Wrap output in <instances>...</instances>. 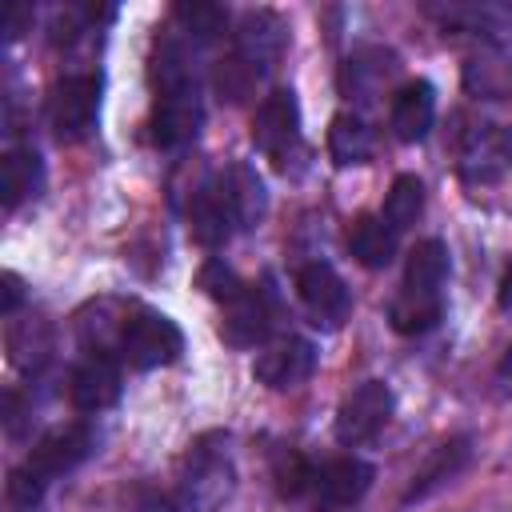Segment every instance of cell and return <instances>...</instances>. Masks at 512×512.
I'll return each mask as SVG.
<instances>
[{
    "mask_svg": "<svg viewBox=\"0 0 512 512\" xmlns=\"http://www.w3.org/2000/svg\"><path fill=\"white\" fill-rule=\"evenodd\" d=\"M180 352H184V332H180L176 320L164 316V312L140 308V312H132V316L124 320V328H120V356H124L132 368H140V372L164 368V364H172Z\"/></svg>",
    "mask_w": 512,
    "mask_h": 512,
    "instance_id": "1",
    "label": "cell"
},
{
    "mask_svg": "<svg viewBox=\"0 0 512 512\" xmlns=\"http://www.w3.org/2000/svg\"><path fill=\"white\" fill-rule=\"evenodd\" d=\"M252 140L276 168L292 164V156L300 152V108L292 88H276L272 96L260 100L252 116Z\"/></svg>",
    "mask_w": 512,
    "mask_h": 512,
    "instance_id": "2",
    "label": "cell"
},
{
    "mask_svg": "<svg viewBox=\"0 0 512 512\" xmlns=\"http://www.w3.org/2000/svg\"><path fill=\"white\" fill-rule=\"evenodd\" d=\"M392 388L384 380H364L356 384L340 408H336V440L348 448H360L368 440H376L384 432V424L392 420Z\"/></svg>",
    "mask_w": 512,
    "mask_h": 512,
    "instance_id": "3",
    "label": "cell"
},
{
    "mask_svg": "<svg viewBox=\"0 0 512 512\" xmlns=\"http://www.w3.org/2000/svg\"><path fill=\"white\" fill-rule=\"evenodd\" d=\"M96 112H100V76L96 72H76V76H64L56 88H52V100H48V124L60 140H84L96 124Z\"/></svg>",
    "mask_w": 512,
    "mask_h": 512,
    "instance_id": "4",
    "label": "cell"
},
{
    "mask_svg": "<svg viewBox=\"0 0 512 512\" xmlns=\"http://www.w3.org/2000/svg\"><path fill=\"white\" fill-rule=\"evenodd\" d=\"M188 220H192V236L204 248H220L228 244V236L240 228V212H236V196L228 176H212L192 192L188 204Z\"/></svg>",
    "mask_w": 512,
    "mask_h": 512,
    "instance_id": "5",
    "label": "cell"
},
{
    "mask_svg": "<svg viewBox=\"0 0 512 512\" xmlns=\"http://www.w3.org/2000/svg\"><path fill=\"white\" fill-rule=\"evenodd\" d=\"M368 488H372V464H364L356 456H340V460H328V464L316 468L308 496H312L316 512H344Z\"/></svg>",
    "mask_w": 512,
    "mask_h": 512,
    "instance_id": "6",
    "label": "cell"
},
{
    "mask_svg": "<svg viewBox=\"0 0 512 512\" xmlns=\"http://www.w3.org/2000/svg\"><path fill=\"white\" fill-rule=\"evenodd\" d=\"M296 292H300V304L308 308V316L324 328H336L348 320V308H352V296L344 288V280L336 276L332 264L324 260H312L296 272Z\"/></svg>",
    "mask_w": 512,
    "mask_h": 512,
    "instance_id": "7",
    "label": "cell"
},
{
    "mask_svg": "<svg viewBox=\"0 0 512 512\" xmlns=\"http://www.w3.org/2000/svg\"><path fill=\"white\" fill-rule=\"evenodd\" d=\"M88 452H92V428H88V424H68V428L48 432V436L28 452V460H24L20 468H24L28 476H36V480L48 488V480L72 472Z\"/></svg>",
    "mask_w": 512,
    "mask_h": 512,
    "instance_id": "8",
    "label": "cell"
},
{
    "mask_svg": "<svg viewBox=\"0 0 512 512\" xmlns=\"http://www.w3.org/2000/svg\"><path fill=\"white\" fill-rule=\"evenodd\" d=\"M200 96L196 84L172 88V92H156V112H152V140L160 148H184L196 140L200 132Z\"/></svg>",
    "mask_w": 512,
    "mask_h": 512,
    "instance_id": "9",
    "label": "cell"
},
{
    "mask_svg": "<svg viewBox=\"0 0 512 512\" xmlns=\"http://www.w3.org/2000/svg\"><path fill=\"white\" fill-rule=\"evenodd\" d=\"M504 172H512V128H496V124L472 128L464 140L460 176L468 184H492Z\"/></svg>",
    "mask_w": 512,
    "mask_h": 512,
    "instance_id": "10",
    "label": "cell"
},
{
    "mask_svg": "<svg viewBox=\"0 0 512 512\" xmlns=\"http://www.w3.org/2000/svg\"><path fill=\"white\" fill-rule=\"evenodd\" d=\"M312 368H316V348L300 336H284V340H276L272 348H264L256 356L252 372L268 388H296L312 376Z\"/></svg>",
    "mask_w": 512,
    "mask_h": 512,
    "instance_id": "11",
    "label": "cell"
},
{
    "mask_svg": "<svg viewBox=\"0 0 512 512\" xmlns=\"http://www.w3.org/2000/svg\"><path fill=\"white\" fill-rule=\"evenodd\" d=\"M72 404L80 412H104L120 400V368L108 352H88L72 372Z\"/></svg>",
    "mask_w": 512,
    "mask_h": 512,
    "instance_id": "12",
    "label": "cell"
},
{
    "mask_svg": "<svg viewBox=\"0 0 512 512\" xmlns=\"http://www.w3.org/2000/svg\"><path fill=\"white\" fill-rule=\"evenodd\" d=\"M224 340L228 344H256L272 332V292L268 288H256V284H244V292L224 304V324H220Z\"/></svg>",
    "mask_w": 512,
    "mask_h": 512,
    "instance_id": "13",
    "label": "cell"
},
{
    "mask_svg": "<svg viewBox=\"0 0 512 512\" xmlns=\"http://www.w3.org/2000/svg\"><path fill=\"white\" fill-rule=\"evenodd\" d=\"M388 120H392L396 140H404V144L424 140V136L432 132V120H436V92H432V84H428V80L404 84V88L392 96Z\"/></svg>",
    "mask_w": 512,
    "mask_h": 512,
    "instance_id": "14",
    "label": "cell"
},
{
    "mask_svg": "<svg viewBox=\"0 0 512 512\" xmlns=\"http://www.w3.org/2000/svg\"><path fill=\"white\" fill-rule=\"evenodd\" d=\"M280 44H284V32H280V20L272 12H248L240 32H236V56L252 68V72H268L272 60L280 56Z\"/></svg>",
    "mask_w": 512,
    "mask_h": 512,
    "instance_id": "15",
    "label": "cell"
},
{
    "mask_svg": "<svg viewBox=\"0 0 512 512\" xmlns=\"http://www.w3.org/2000/svg\"><path fill=\"white\" fill-rule=\"evenodd\" d=\"M468 456H472V440H468V436H452V440H444V444L428 456V464L412 476V488L404 492V504L424 500V496H432L436 488H444V484L468 464Z\"/></svg>",
    "mask_w": 512,
    "mask_h": 512,
    "instance_id": "16",
    "label": "cell"
},
{
    "mask_svg": "<svg viewBox=\"0 0 512 512\" xmlns=\"http://www.w3.org/2000/svg\"><path fill=\"white\" fill-rule=\"evenodd\" d=\"M0 188H4V208H20L24 200H32L40 188H44V160L40 152L32 148H12L4 156V168H0Z\"/></svg>",
    "mask_w": 512,
    "mask_h": 512,
    "instance_id": "17",
    "label": "cell"
},
{
    "mask_svg": "<svg viewBox=\"0 0 512 512\" xmlns=\"http://www.w3.org/2000/svg\"><path fill=\"white\" fill-rule=\"evenodd\" d=\"M440 316H444V296L424 292V288H400V296L388 308V320L400 336H420V332L436 328Z\"/></svg>",
    "mask_w": 512,
    "mask_h": 512,
    "instance_id": "18",
    "label": "cell"
},
{
    "mask_svg": "<svg viewBox=\"0 0 512 512\" xmlns=\"http://www.w3.org/2000/svg\"><path fill=\"white\" fill-rule=\"evenodd\" d=\"M396 236H400V232H392V228L384 224V216H360V220H352V228H348V252H352L364 268H388L392 256H396Z\"/></svg>",
    "mask_w": 512,
    "mask_h": 512,
    "instance_id": "19",
    "label": "cell"
},
{
    "mask_svg": "<svg viewBox=\"0 0 512 512\" xmlns=\"http://www.w3.org/2000/svg\"><path fill=\"white\" fill-rule=\"evenodd\" d=\"M440 20L476 36H492V40H508L512 36V8L508 4H448L440 8Z\"/></svg>",
    "mask_w": 512,
    "mask_h": 512,
    "instance_id": "20",
    "label": "cell"
},
{
    "mask_svg": "<svg viewBox=\"0 0 512 512\" xmlns=\"http://www.w3.org/2000/svg\"><path fill=\"white\" fill-rule=\"evenodd\" d=\"M328 156L336 168H352V164H364L372 156V128L352 116V112H340L328 128Z\"/></svg>",
    "mask_w": 512,
    "mask_h": 512,
    "instance_id": "21",
    "label": "cell"
},
{
    "mask_svg": "<svg viewBox=\"0 0 512 512\" xmlns=\"http://www.w3.org/2000/svg\"><path fill=\"white\" fill-rule=\"evenodd\" d=\"M464 88L480 100H512V60L472 56L464 64Z\"/></svg>",
    "mask_w": 512,
    "mask_h": 512,
    "instance_id": "22",
    "label": "cell"
},
{
    "mask_svg": "<svg viewBox=\"0 0 512 512\" xmlns=\"http://www.w3.org/2000/svg\"><path fill=\"white\" fill-rule=\"evenodd\" d=\"M448 280V248L440 240H420L408 252V268H404V288H424V292H440Z\"/></svg>",
    "mask_w": 512,
    "mask_h": 512,
    "instance_id": "23",
    "label": "cell"
},
{
    "mask_svg": "<svg viewBox=\"0 0 512 512\" xmlns=\"http://www.w3.org/2000/svg\"><path fill=\"white\" fill-rule=\"evenodd\" d=\"M424 212V184L416 180V176H396L392 180V188H388V196H384V224L392 228V232H404L408 224H416V216Z\"/></svg>",
    "mask_w": 512,
    "mask_h": 512,
    "instance_id": "24",
    "label": "cell"
},
{
    "mask_svg": "<svg viewBox=\"0 0 512 512\" xmlns=\"http://www.w3.org/2000/svg\"><path fill=\"white\" fill-rule=\"evenodd\" d=\"M228 184H232V196H236V212H240V228H252L264 208H268V196H264V184L256 176V168L248 164H236L228 172Z\"/></svg>",
    "mask_w": 512,
    "mask_h": 512,
    "instance_id": "25",
    "label": "cell"
},
{
    "mask_svg": "<svg viewBox=\"0 0 512 512\" xmlns=\"http://www.w3.org/2000/svg\"><path fill=\"white\" fill-rule=\"evenodd\" d=\"M176 20L188 36L196 40H216L228 24V12L220 4H208V0H192V4H176Z\"/></svg>",
    "mask_w": 512,
    "mask_h": 512,
    "instance_id": "26",
    "label": "cell"
},
{
    "mask_svg": "<svg viewBox=\"0 0 512 512\" xmlns=\"http://www.w3.org/2000/svg\"><path fill=\"white\" fill-rule=\"evenodd\" d=\"M396 68V60L388 56V52H360L356 60H348V72H344V84L356 92V96H364V92H372L388 72Z\"/></svg>",
    "mask_w": 512,
    "mask_h": 512,
    "instance_id": "27",
    "label": "cell"
},
{
    "mask_svg": "<svg viewBox=\"0 0 512 512\" xmlns=\"http://www.w3.org/2000/svg\"><path fill=\"white\" fill-rule=\"evenodd\" d=\"M312 476H316V468H312L304 456H296V452H288V456L276 464V488H280V496H288V500L308 496V492H312Z\"/></svg>",
    "mask_w": 512,
    "mask_h": 512,
    "instance_id": "28",
    "label": "cell"
},
{
    "mask_svg": "<svg viewBox=\"0 0 512 512\" xmlns=\"http://www.w3.org/2000/svg\"><path fill=\"white\" fill-rule=\"evenodd\" d=\"M256 80H260V72H252L240 56H228V60L216 68V92H220L224 100H240V96H248Z\"/></svg>",
    "mask_w": 512,
    "mask_h": 512,
    "instance_id": "29",
    "label": "cell"
},
{
    "mask_svg": "<svg viewBox=\"0 0 512 512\" xmlns=\"http://www.w3.org/2000/svg\"><path fill=\"white\" fill-rule=\"evenodd\" d=\"M200 288L224 308V304H232L240 292H244V280L232 272V268H224L220 260H208L204 264V272H200Z\"/></svg>",
    "mask_w": 512,
    "mask_h": 512,
    "instance_id": "30",
    "label": "cell"
},
{
    "mask_svg": "<svg viewBox=\"0 0 512 512\" xmlns=\"http://www.w3.org/2000/svg\"><path fill=\"white\" fill-rule=\"evenodd\" d=\"M20 300H24V288H20V276H16V272H4V304H0V308H4L8 316H12Z\"/></svg>",
    "mask_w": 512,
    "mask_h": 512,
    "instance_id": "31",
    "label": "cell"
},
{
    "mask_svg": "<svg viewBox=\"0 0 512 512\" xmlns=\"http://www.w3.org/2000/svg\"><path fill=\"white\" fill-rule=\"evenodd\" d=\"M496 300H500L504 312H512V264H508L504 276H500V296H496Z\"/></svg>",
    "mask_w": 512,
    "mask_h": 512,
    "instance_id": "32",
    "label": "cell"
},
{
    "mask_svg": "<svg viewBox=\"0 0 512 512\" xmlns=\"http://www.w3.org/2000/svg\"><path fill=\"white\" fill-rule=\"evenodd\" d=\"M136 512H172V508H168L164 500H148V504H140Z\"/></svg>",
    "mask_w": 512,
    "mask_h": 512,
    "instance_id": "33",
    "label": "cell"
},
{
    "mask_svg": "<svg viewBox=\"0 0 512 512\" xmlns=\"http://www.w3.org/2000/svg\"><path fill=\"white\" fill-rule=\"evenodd\" d=\"M500 376H504V380H512V348H508V352H504V360H500Z\"/></svg>",
    "mask_w": 512,
    "mask_h": 512,
    "instance_id": "34",
    "label": "cell"
}]
</instances>
